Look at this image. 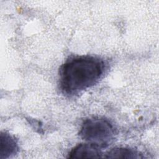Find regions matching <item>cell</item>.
<instances>
[{"label": "cell", "mask_w": 159, "mask_h": 159, "mask_svg": "<svg viewBox=\"0 0 159 159\" xmlns=\"http://www.w3.org/2000/svg\"><path fill=\"white\" fill-rule=\"evenodd\" d=\"M79 135L88 143L103 148L113 142L116 130L109 119L102 117H92L83 121Z\"/></svg>", "instance_id": "7a4b0ae2"}, {"label": "cell", "mask_w": 159, "mask_h": 159, "mask_svg": "<svg viewBox=\"0 0 159 159\" xmlns=\"http://www.w3.org/2000/svg\"><path fill=\"white\" fill-rule=\"evenodd\" d=\"M0 158H7L17 153L18 145L16 139L7 132L1 133Z\"/></svg>", "instance_id": "277c9868"}, {"label": "cell", "mask_w": 159, "mask_h": 159, "mask_svg": "<svg viewBox=\"0 0 159 159\" xmlns=\"http://www.w3.org/2000/svg\"><path fill=\"white\" fill-rule=\"evenodd\" d=\"M144 157L138 150L127 147H116L104 153L106 158H142Z\"/></svg>", "instance_id": "5b68a950"}, {"label": "cell", "mask_w": 159, "mask_h": 159, "mask_svg": "<svg viewBox=\"0 0 159 159\" xmlns=\"http://www.w3.org/2000/svg\"><path fill=\"white\" fill-rule=\"evenodd\" d=\"M101 148L90 143H80L73 147L68 153L70 158H103Z\"/></svg>", "instance_id": "3957f363"}, {"label": "cell", "mask_w": 159, "mask_h": 159, "mask_svg": "<svg viewBox=\"0 0 159 159\" xmlns=\"http://www.w3.org/2000/svg\"><path fill=\"white\" fill-rule=\"evenodd\" d=\"M106 63L92 55L70 57L59 70V84L62 93L68 96L79 94L95 85L104 75Z\"/></svg>", "instance_id": "6da1fadb"}]
</instances>
